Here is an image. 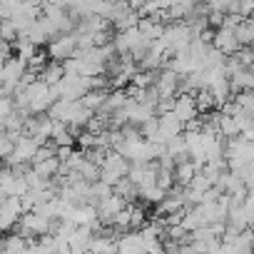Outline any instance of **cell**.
<instances>
[{
    "label": "cell",
    "mask_w": 254,
    "mask_h": 254,
    "mask_svg": "<svg viewBox=\"0 0 254 254\" xmlns=\"http://www.w3.org/2000/svg\"><path fill=\"white\" fill-rule=\"evenodd\" d=\"M249 50H252V53H254V45H252V48H249Z\"/></svg>",
    "instance_id": "obj_28"
},
{
    "label": "cell",
    "mask_w": 254,
    "mask_h": 254,
    "mask_svg": "<svg viewBox=\"0 0 254 254\" xmlns=\"http://www.w3.org/2000/svg\"><path fill=\"white\" fill-rule=\"evenodd\" d=\"M165 197H167V192L160 190L157 185L155 187H147V190H140V199H145L147 204H160Z\"/></svg>",
    "instance_id": "obj_21"
},
{
    "label": "cell",
    "mask_w": 254,
    "mask_h": 254,
    "mask_svg": "<svg viewBox=\"0 0 254 254\" xmlns=\"http://www.w3.org/2000/svg\"><path fill=\"white\" fill-rule=\"evenodd\" d=\"M194 105H197V110L202 112V115H209L217 105H214V97H212V92L209 90H199V92H194Z\"/></svg>",
    "instance_id": "obj_20"
},
{
    "label": "cell",
    "mask_w": 254,
    "mask_h": 254,
    "mask_svg": "<svg viewBox=\"0 0 254 254\" xmlns=\"http://www.w3.org/2000/svg\"><path fill=\"white\" fill-rule=\"evenodd\" d=\"M247 25H249V28H252V33H254V15H252V18L247 20Z\"/></svg>",
    "instance_id": "obj_25"
},
{
    "label": "cell",
    "mask_w": 254,
    "mask_h": 254,
    "mask_svg": "<svg viewBox=\"0 0 254 254\" xmlns=\"http://www.w3.org/2000/svg\"><path fill=\"white\" fill-rule=\"evenodd\" d=\"M130 162H127L120 152H107L105 162H102V175H100V182H105L107 187H115L120 180H125L127 175H130Z\"/></svg>",
    "instance_id": "obj_1"
},
{
    "label": "cell",
    "mask_w": 254,
    "mask_h": 254,
    "mask_svg": "<svg viewBox=\"0 0 254 254\" xmlns=\"http://www.w3.org/2000/svg\"><path fill=\"white\" fill-rule=\"evenodd\" d=\"M157 175H160L157 162H147V165H132L127 180H130L137 190H147V187L157 185Z\"/></svg>",
    "instance_id": "obj_4"
},
{
    "label": "cell",
    "mask_w": 254,
    "mask_h": 254,
    "mask_svg": "<svg viewBox=\"0 0 254 254\" xmlns=\"http://www.w3.org/2000/svg\"><path fill=\"white\" fill-rule=\"evenodd\" d=\"M13 50H15V58H20V60H25V63L38 53V48H35L28 38H18V40L13 43Z\"/></svg>",
    "instance_id": "obj_19"
},
{
    "label": "cell",
    "mask_w": 254,
    "mask_h": 254,
    "mask_svg": "<svg viewBox=\"0 0 254 254\" xmlns=\"http://www.w3.org/2000/svg\"><path fill=\"white\" fill-rule=\"evenodd\" d=\"M40 147H43V145H40L38 140H33L30 135H20V137L15 140V150H13V155L5 160V167L33 165V160H35V155H38Z\"/></svg>",
    "instance_id": "obj_2"
},
{
    "label": "cell",
    "mask_w": 254,
    "mask_h": 254,
    "mask_svg": "<svg viewBox=\"0 0 254 254\" xmlns=\"http://www.w3.org/2000/svg\"><path fill=\"white\" fill-rule=\"evenodd\" d=\"M212 187H214V182H212V180H207L202 172H197V175H194V180L190 182V187H187V190H194V192L204 194V192H209Z\"/></svg>",
    "instance_id": "obj_23"
},
{
    "label": "cell",
    "mask_w": 254,
    "mask_h": 254,
    "mask_svg": "<svg viewBox=\"0 0 254 254\" xmlns=\"http://www.w3.org/2000/svg\"><path fill=\"white\" fill-rule=\"evenodd\" d=\"M172 115L182 125H190L192 120H197L199 117V110L194 105V95H177L175 102H172Z\"/></svg>",
    "instance_id": "obj_6"
},
{
    "label": "cell",
    "mask_w": 254,
    "mask_h": 254,
    "mask_svg": "<svg viewBox=\"0 0 254 254\" xmlns=\"http://www.w3.org/2000/svg\"><path fill=\"white\" fill-rule=\"evenodd\" d=\"M137 30L142 33V38H145V40L155 43V40H160V38H162V33H165V25H162L160 20H155V18H140V23H137Z\"/></svg>",
    "instance_id": "obj_14"
},
{
    "label": "cell",
    "mask_w": 254,
    "mask_h": 254,
    "mask_svg": "<svg viewBox=\"0 0 254 254\" xmlns=\"http://www.w3.org/2000/svg\"><path fill=\"white\" fill-rule=\"evenodd\" d=\"M105 97H107V92L90 90V92H85V95L80 97V105H82V107H87L90 112H100V110L105 107Z\"/></svg>",
    "instance_id": "obj_18"
},
{
    "label": "cell",
    "mask_w": 254,
    "mask_h": 254,
    "mask_svg": "<svg viewBox=\"0 0 254 254\" xmlns=\"http://www.w3.org/2000/svg\"><path fill=\"white\" fill-rule=\"evenodd\" d=\"M117 254H147V249L140 239V232H125L117 239Z\"/></svg>",
    "instance_id": "obj_12"
},
{
    "label": "cell",
    "mask_w": 254,
    "mask_h": 254,
    "mask_svg": "<svg viewBox=\"0 0 254 254\" xmlns=\"http://www.w3.org/2000/svg\"><path fill=\"white\" fill-rule=\"evenodd\" d=\"M3 135H5V125H3V122H0V137H3Z\"/></svg>",
    "instance_id": "obj_26"
},
{
    "label": "cell",
    "mask_w": 254,
    "mask_h": 254,
    "mask_svg": "<svg viewBox=\"0 0 254 254\" xmlns=\"http://www.w3.org/2000/svg\"><path fill=\"white\" fill-rule=\"evenodd\" d=\"M65 77V70H63V63H48L45 65V70L40 72V82H45V85H50V87H55L60 80Z\"/></svg>",
    "instance_id": "obj_16"
},
{
    "label": "cell",
    "mask_w": 254,
    "mask_h": 254,
    "mask_svg": "<svg viewBox=\"0 0 254 254\" xmlns=\"http://www.w3.org/2000/svg\"><path fill=\"white\" fill-rule=\"evenodd\" d=\"M95 207H97V217H100V222H102V224H110V227H112V219H115V217H117V214H120V212H122L125 207H127V202H125L122 197H117V194L112 192L110 197L100 199V202H97Z\"/></svg>",
    "instance_id": "obj_7"
},
{
    "label": "cell",
    "mask_w": 254,
    "mask_h": 254,
    "mask_svg": "<svg viewBox=\"0 0 254 254\" xmlns=\"http://www.w3.org/2000/svg\"><path fill=\"white\" fill-rule=\"evenodd\" d=\"M77 110H80V102H70V100H55V102H53V107L48 110V117H50L53 122L70 125V122L75 120Z\"/></svg>",
    "instance_id": "obj_11"
},
{
    "label": "cell",
    "mask_w": 254,
    "mask_h": 254,
    "mask_svg": "<svg viewBox=\"0 0 254 254\" xmlns=\"http://www.w3.org/2000/svg\"><path fill=\"white\" fill-rule=\"evenodd\" d=\"M217 130H219V137L224 140H234V137H239V125H237V120L234 117H229V115H222L219 112V117H217Z\"/></svg>",
    "instance_id": "obj_15"
},
{
    "label": "cell",
    "mask_w": 254,
    "mask_h": 254,
    "mask_svg": "<svg viewBox=\"0 0 254 254\" xmlns=\"http://www.w3.org/2000/svg\"><path fill=\"white\" fill-rule=\"evenodd\" d=\"M212 48H214V50H219L224 58H232V55H237V53L242 50V48H239V43H237L234 30H229V28H219V30H214Z\"/></svg>",
    "instance_id": "obj_8"
},
{
    "label": "cell",
    "mask_w": 254,
    "mask_h": 254,
    "mask_svg": "<svg viewBox=\"0 0 254 254\" xmlns=\"http://www.w3.org/2000/svg\"><path fill=\"white\" fill-rule=\"evenodd\" d=\"M165 70H170V72H175L180 77H187V75H192V72L199 70V63L190 53H177V55H172L170 63H165Z\"/></svg>",
    "instance_id": "obj_10"
},
{
    "label": "cell",
    "mask_w": 254,
    "mask_h": 254,
    "mask_svg": "<svg viewBox=\"0 0 254 254\" xmlns=\"http://www.w3.org/2000/svg\"><path fill=\"white\" fill-rule=\"evenodd\" d=\"M249 229H252V234H254V224H252V227H249Z\"/></svg>",
    "instance_id": "obj_27"
},
{
    "label": "cell",
    "mask_w": 254,
    "mask_h": 254,
    "mask_svg": "<svg viewBox=\"0 0 254 254\" xmlns=\"http://www.w3.org/2000/svg\"><path fill=\"white\" fill-rule=\"evenodd\" d=\"M18 38H20V33H18V28L10 20L0 23V40H3V43H15Z\"/></svg>",
    "instance_id": "obj_22"
},
{
    "label": "cell",
    "mask_w": 254,
    "mask_h": 254,
    "mask_svg": "<svg viewBox=\"0 0 254 254\" xmlns=\"http://www.w3.org/2000/svg\"><path fill=\"white\" fill-rule=\"evenodd\" d=\"M112 192H115L117 197H122L127 204H132V199H140V190H137L130 180H127V177H125V180H120V182L112 187Z\"/></svg>",
    "instance_id": "obj_17"
},
{
    "label": "cell",
    "mask_w": 254,
    "mask_h": 254,
    "mask_svg": "<svg viewBox=\"0 0 254 254\" xmlns=\"http://www.w3.org/2000/svg\"><path fill=\"white\" fill-rule=\"evenodd\" d=\"M155 90H157L160 100H175L177 92H180V75H175V72H170V70H160V72H157Z\"/></svg>",
    "instance_id": "obj_9"
},
{
    "label": "cell",
    "mask_w": 254,
    "mask_h": 254,
    "mask_svg": "<svg viewBox=\"0 0 254 254\" xmlns=\"http://www.w3.org/2000/svg\"><path fill=\"white\" fill-rule=\"evenodd\" d=\"M13 150H15V140L10 137V135H3L0 137V160H8L10 155H13Z\"/></svg>",
    "instance_id": "obj_24"
},
{
    "label": "cell",
    "mask_w": 254,
    "mask_h": 254,
    "mask_svg": "<svg viewBox=\"0 0 254 254\" xmlns=\"http://www.w3.org/2000/svg\"><path fill=\"white\" fill-rule=\"evenodd\" d=\"M182 132H185V125H182L172 112L157 115V142H160V145H167L170 140L180 137Z\"/></svg>",
    "instance_id": "obj_5"
},
{
    "label": "cell",
    "mask_w": 254,
    "mask_h": 254,
    "mask_svg": "<svg viewBox=\"0 0 254 254\" xmlns=\"http://www.w3.org/2000/svg\"><path fill=\"white\" fill-rule=\"evenodd\" d=\"M197 172H199V170L194 167L192 160H187V162H177V165H175V185L182 187V190H187Z\"/></svg>",
    "instance_id": "obj_13"
},
{
    "label": "cell",
    "mask_w": 254,
    "mask_h": 254,
    "mask_svg": "<svg viewBox=\"0 0 254 254\" xmlns=\"http://www.w3.org/2000/svg\"><path fill=\"white\" fill-rule=\"evenodd\" d=\"M45 53H48V58H50L53 63H65V60L75 58V53H77V40H75V33L53 38V40L48 43V50H45Z\"/></svg>",
    "instance_id": "obj_3"
}]
</instances>
